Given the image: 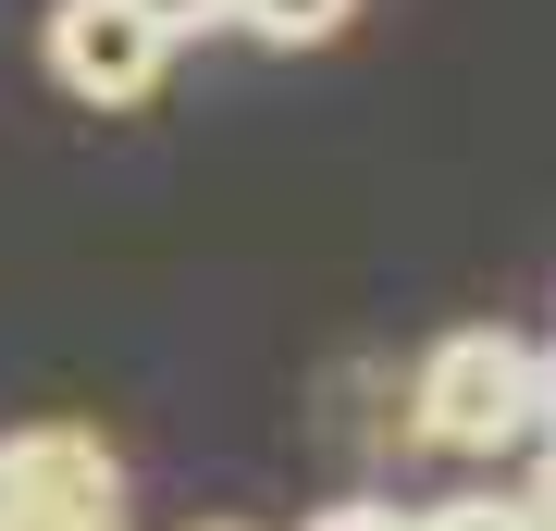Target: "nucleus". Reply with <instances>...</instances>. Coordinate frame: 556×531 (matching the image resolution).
<instances>
[{
	"mask_svg": "<svg viewBox=\"0 0 556 531\" xmlns=\"http://www.w3.org/2000/svg\"><path fill=\"white\" fill-rule=\"evenodd\" d=\"M420 433H433L445 457H495V445H532L544 420V346L495 334V321H470V334H445L433 358H420Z\"/></svg>",
	"mask_w": 556,
	"mask_h": 531,
	"instance_id": "f257e3e1",
	"label": "nucleus"
},
{
	"mask_svg": "<svg viewBox=\"0 0 556 531\" xmlns=\"http://www.w3.org/2000/svg\"><path fill=\"white\" fill-rule=\"evenodd\" d=\"M161 62H174V38H161L137 0H62L50 13V75L75 87L87 112H137L161 87Z\"/></svg>",
	"mask_w": 556,
	"mask_h": 531,
	"instance_id": "f03ea898",
	"label": "nucleus"
},
{
	"mask_svg": "<svg viewBox=\"0 0 556 531\" xmlns=\"http://www.w3.org/2000/svg\"><path fill=\"white\" fill-rule=\"evenodd\" d=\"M236 25L273 38V50H321V38L346 25V0H236Z\"/></svg>",
	"mask_w": 556,
	"mask_h": 531,
	"instance_id": "7ed1b4c3",
	"label": "nucleus"
},
{
	"mask_svg": "<svg viewBox=\"0 0 556 531\" xmlns=\"http://www.w3.org/2000/svg\"><path fill=\"white\" fill-rule=\"evenodd\" d=\"M420 531H532V507H495V494H470V507H433Z\"/></svg>",
	"mask_w": 556,
	"mask_h": 531,
	"instance_id": "20e7f679",
	"label": "nucleus"
},
{
	"mask_svg": "<svg viewBox=\"0 0 556 531\" xmlns=\"http://www.w3.org/2000/svg\"><path fill=\"white\" fill-rule=\"evenodd\" d=\"M161 38H199V25H236V0H137Z\"/></svg>",
	"mask_w": 556,
	"mask_h": 531,
	"instance_id": "39448f33",
	"label": "nucleus"
},
{
	"mask_svg": "<svg viewBox=\"0 0 556 531\" xmlns=\"http://www.w3.org/2000/svg\"><path fill=\"white\" fill-rule=\"evenodd\" d=\"M309 531H420V519H396V507H321Z\"/></svg>",
	"mask_w": 556,
	"mask_h": 531,
	"instance_id": "423d86ee",
	"label": "nucleus"
},
{
	"mask_svg": "<svg viewBox=\"0 0 556 531\" xmlns=\"http://www.w3.org/2000/svg\"><path fill=\"white\" fill-rule=\"evenodd\" d=\"M532 445H544V470H556V346H544V420H532Z\"/></svg>",
	"mask_w": 556,
	"mask_h": 531,
	"instance_id": "0eeeda50",
	"label": "nucleus"
},
{
	"mask_svg": "<svg viewBox=\"0 0 556 531\" xmlns=\"http://www.w3.org/2000/svg\"><path fill=\"white\" fill-rule=\"evenodd\" d=\"M519 507H532V531H556V470H544L532 494H519Z\"/></svg>",
	"mask_w": 556,
	"mask_h": 531,
	"instance_id": "6e6552de",
	"label": "nucleus"
},
{
	"mask_svg": "<svg viewBox=\"0 0 556 531\" xmlns=\"http://www.w3.org/2000/svg\"><path fill=\"white\" fill-rule=\"evenodd\" d=\"M13 519H25V507H13V470H0V531H13Z\"/></svg>",
	"mask_w": 556,
	"mask_h": 531,
	"instance_id": "1a4fd4ad",
	"label": "nucleus"
},
{
	"mask_svg": "<svg viewBox=\"0 0 556 531\" xmlns=\"http://www.w3.org/2000/svg\"><path fill=\"white\" fill-rule=\"evenodd\" d=\"M211 531H236V519H211Z\"/></svg>",
	"mask_w": 556,
	"mask_h": 531,
	"instance_id": "9d476101",
	"label": "nucleus"
}]
</instances>
